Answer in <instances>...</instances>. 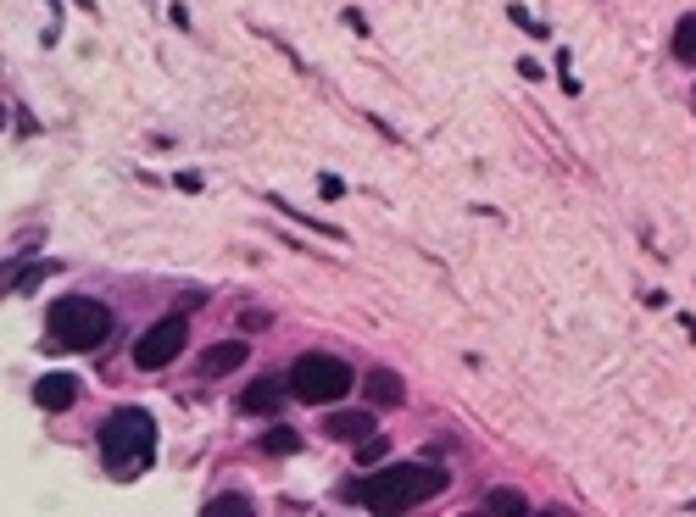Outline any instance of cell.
I'll list each match as a JSON object with an SVG mask.
<instances>
[{
    "instance_id": "obj_11",
    "label": "cell",
    "mask_w": 696,
    "mask_h": 517,
    "mask_svg": "<svg viewBox=\"0 0 696 517\" xmlns=\"http://www.w3.org/2000/svg\"><path fill=\"white\" fill-rule=\"evenodd\" d=\"M262 450H268V456H290V450H301V434L279 423V428H268V439H262Z\"/></svg>"
},
{
    "instance_id": "obj_5",
    "label": "cell",
    "mask_w": 696,
    "mask_h": 517,
    "mask_svg": "<svg viewBox=\"0 0 696 517\" xmlns=\"http://www.w3.org/2000/svg\"><path fill=\"white\" fill-rule=\"evenodd\" d=\"M184 339H190V323H184V317H157V323L134 339V362H140L145 373H157V367L179 362Z\"/></svg>"
},
{
    "instance_id": "obj_15",
    "label": "cell",
    "mask_w": 696,
    "mask_h": 517,
    "mask_svg": "<svg viewBox=\"0 0 696 517\" xmlns=\"http://www.w3.org/2000/svg\"><path fill=\"white\" fill-rule=\"evenodd\" d=\"M385 450H391V445H385V439H380V434H369V439H363V450H357V456H363V462H380V456H385Z\"/></svg>"
},
{
    "instance_id": "obj_8",
    "label": "cell",
    "mask_w": 696,
    "mask_h": 517,
    "mask_svg": "<svg viewBox=\"0 0 696 517\" xmlns=\"http://www.w3.org/2000/svg\"><path fill=\"white\" fill-rule=\"evenodd\" d=\"M284 389H290V384H279V378H256V384H245V395H240V412H245V417H279V406H284Z\"/></svg>"
},
{
    "instance_id": "obj_16",
    "label": "cell",
    "mask_w": 696,
    "mask_h": 517,
    "mask_svg": "<svg viewBox=\"0 0 696 517\" xmlns=\"http://www.w3.org/2000/svg\"><path fill=\"white\" fill-rule=\"evenodd\" d=\"M317 190H323V195H345V184H340L334 173H323V179H317Z\"/></svg>"
},
{
    "instance_id": "obj_14",
    "label": "cell",
    "mask_w": 696,
    "mask_h": 517,
    "mask_svg": "<svg viewBox=\"0 0 696 517\" xmlns=\"http://www.w3.org/2000/svg\"><path fill=\"white\" fill-rule=\"evenodd\" d=\"M485 506H491V511H524V495H518V489H491Z\"/></svg>"
},
{
    "instance_id": "obj_9",
    "label": "cell",
    "mask_w": 696,
    "mask_h": 517,
    "mask_svg": "<svg viewBox=\"0 0 696 517\" xmlns=\"http://www.w3.org/2000/svg\"><path fill=\"white\" fill-rule=\"evenodd\" d=\"M73 401H79V378H68V373H46L34 384V406H46V412H68Z\"/></svg>"
},
{
    "instance_id": "obj_1",
    "label": "cell",
    "mask_w": 696,
    "mask_h": 517,
    "mask_svg": "<svg viewBox=\"0 0 696 517\" xmlns=\"http://www.w3.org/2000/svg\"><path fill=\"white\" fill-rule=\"evenodd\" d=\"M441 489H446V473L435 462H396V467H380L357 484H345V500L369 506V511H413V506L435 500Z\"/></svg>"
},
{
    "instance_id": "obj_13",
    "label": "cell",
    "mask_w": 696,
    "mask_h": 517,
    "mask_svg": "<svg viewBox=\"0 0 696 517\" xmlns=\"http://www.w3.org/2000/svg\"><path fill=\"white\" fill-rule=\"evenodd\" d=\"M206 517H251V500L245 495H218V500H206Z\"/></svg>"
},
{
    "instance_id": "obj_7",
    "label": "cell",
    "mask_w": 696,
    "mask_h": 517,
    "mask_svg": "<svg viewBox=\"0 0 696 517\" xmlns=\"http://www.w3.org/2000/svg\"><path fill=\"white\" fill-rule=\"evenodd\" d=\"M363 401H369V406H402V401H407L402 373H396V367H369V378H363Z\"/></svg>"
},
{
    "instance_id": "obj_12",
    "label": "cell",
    "mask_w": 696,
    "mask_h": 517,
    "mask_svg": "<svg viewBox=\"0 0 696 517\" xmlns=\"http://www.w3.org/2000/svg\"><path fill=\"white\" fill-rule=\"evenodd\" d=\"M674 57H679V62H696V12L679 18V29H674Z\"/></svg>"
},
{
    "instance_id": "obj_2",
    "label": "cell",
    "mask_w": 696,
    "mask_h": 517,
    "mask_svg": "<svg viewBox=\"0 0 696 517\" xmlns=\"http://www.w3.org/2000/svg\"><path fill=\"white\" fill-rule=\"evenodd\" d=\"M151 450H157V417L145 406H118L107 423H101V456L118 478L151 467Z\"/></svg>"
},
{
    "instance_id": "obj_10",
    "label": "cell",
    "mask_w": 696,
    "mask_h": 517,
    "mask_svg": "<svg viewBox=\"0 0 696 517\" xmlns=\"http://www.w3.org/2000/svg\"><path fill=\"white\" fill-rule=\"evenodd\" d=\"M240 362H245V345H240V339H223V345H212V351L201 356V378H229Z\"/></svg>"
},
{
    "instance_id": "obj_6",
    "label": "cell",
    "mask_w": 696,
    "mask_h": 517,
    "mask_svg": "<svg viewBox=\"0 0 696 517\" xmlns=\"http://www.w3.org/2000/svg\"><path fill=\"white\" fill-rule=\"evenodd\" d=\"M323 434H329V439H369V434H374V406L329 412V417H323Z\"/></svg>"
},
{
    "instance_id": "obj_4",
    "label": "cell",
    "mask_w": 696,
    "mask_h": 517,
    "mask_svg": "<svg viewBox=\"0 0 696 517\" xmlns=\"http://www.w3.org/2000/svg\"><path fill=\"white\" fill-rule=\"evenodd\" d=\"M345 389H352V367H345L340 356L306 351V356L290 367V395L306 401V406H334Z\"/></svg>"
},
{
    "instance_id": "obj_17",
    "label": "cell",
    "mask_w": 696,
    "mask_h": 517,
    "mask_svg": "<svg viewBox=\"0 0 696 517\" xmlns=\"http://www.w3.org/2000/svg\"><path fill=\"white\" fill-rule=\"evenodd\" d=\"M690 511H696V500H690Z\"/></svg>"
},
{
    "instance_id": "obj_3",
    "label": "cell",
    "mask_w": 696,
    "mask_h": 517,
    "mask_svg": "<svg viewBox=\"0 0 696 517\" xmlns=\"http://www.w3.org/2000/svg\"><path fill=\"white\" fill-rule=\"evenodd\" d=\"M51 334H57V345H68V351H101V345L112 339V312H107L101 301H90V295H68V301H57V312H51Z\"/></svg>"
}]
</instances>
